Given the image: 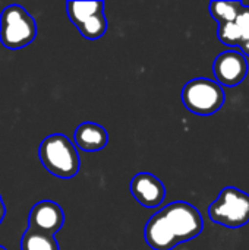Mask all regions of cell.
<instances>
[{"mask_svg":"<svg viewBox=\"0 0 249 250\" xmlns=\"http://www.w3.org/2000/svg\"><path fill=\"white\" fill-rule=\"evenodd\" d=\"M201 212L188 202H172L156 212L144 229L147 245L153 250H173L203 233Z\"/></svg>","mask_w":249,"mask_h":250,"instance_id":"obj_1","label":"cell"},{"mask_svg":"<svg viewBox=\"0 0 249 250\" xmlns=\"http://www.w3.org/2000/svg\"><path fill=\"white\" fill-rule=\"evenodd\" d=\"M38 158L43 167L57 179H73L81 167L75 144L62 133L48 135L41 141Z\"/></svg>","mask_w":249,"mask_h":250,"instance_id":"obj_2","label":"cell"},{"mask_svg":"<svg viewBox=\"0 0 249 250\" xmlns=\"http://www.w3.org/2000/svg\"><path fill=\"white\" fill-rule=\"evenodd\" d=\"M34 18L19 4H9L0 13V42L7 50H21L37 37Z\"/></svg>","mask_w":249,"mask_h":250,"instance_id":"obj_3","label":"cell"},{"mask_svg":"<svg viewBox=\"0 0 249 250\" xmlns=\"http://www.w3.org/2000/svg\"><path fill=\"white\" fill-rule=\"evenodd\" d=\"M208 217L214 224L226 229H241L249 223V195L227 186L208 208Z\"/></svg>","mask_w":249,"mask_h":250,"instance_id":"obj_4","label":"cell"},{"mask_svg":"<svg viewBox=\"0 0 249 250\" xmlns=\"http://www.w3.org/2000/svg\"><path fill=\"white\" fill-rule=\"evenodd\" d=\"M226 95L223 88L208 78H195L185 83L182 89V101L186 110L198 116H210L217 113L225 104Z\"/></svg>","mask_w":249,"mask_h":250,"instance_id":"obj_5","label":"cell"},{"mask_svg":"<svg viewBox=\"0 0 249 250\" xmlns=\"http://www.w3.org/2000/svg\"><path fill=\"white\" fill-rule=\"evenodd\" d=\"M66 13L79 34L87 40H98L107 31L103 1H68Z\"/></svg>","mask_w":249,"mask_h":250,"instance_id":"obj_6","label":"cell"},{"mask_svg":"<svg viewBox=\"0 0 249 250\" xmlns=\"http://www.w3.org/2000/svg\"><path fill=\"white\" fill-rule=\"evenodd\" d=\"M249 66L247 57L241 51L227 50L219 54L213 63V73L216 82L223 88H235L242 83L248 75Z\"/></svg>","mask_w":249,"mask_h":250,"instance_id":"obj_7","label":"cell"},{"mask_svg":"<svg viewBox=\"0 0 249 250\" xmlns=\"http://www.w3.org/2000/svg\"><path fill=\"white\" fill-rule=\"evenodd\" d=\"M63 224H65L63 209L59 204L53 201L37 202L29 211V217H28L29 230L54 236L63 227Z\"/></svg>","mask_w":249,"mask_h":250,"instance_id":"obj_8","label":"cell"},{"mask_svg":"<svg viewBox=\"0 0 249 250\" xmlns=\"http://www.w3.org/2000/svg\"><path fill=\"white\" fill-rule=\"evenodd\" d=\"M129 190L136 202L145 208H157L166 198L163 182L151 173H138L129 185Z\"/></svg>","mask_w":249,"mask_h":250,"instance_id":"obj_9","label":"cell"},{"mask_svg":"<svg viewBox=\"0 0 249 250\" xmlns=\"http://www.w3.org/2000/svg\"><path fill=\"white\" fill-rule=\"evenodd\" d=\"M217 38L229 47H241L249 40V6L244 4L233 22L217 26Z\"/></svg>","mask_w":249,"mask_h":250,"instance_id":"obj_10","label":"cell"},{"mask_svg":"<svg viewBox=\"0 0 249 250\" xmlns=\"http://www.w3.org/2000/svg\"><path fill=\"white\" fill-rule=\"evenodd\" d=\"M73 141L79 149L85 152H97L109 144V133L103 126L92 122H85L76 127Z\"/></svg>","mask_w":249,"mask_h":250,"instance_id":"obj_11","label":"cell"},{"mask_svg":"<svg viewBox=\"0 0 249 250\" xmlns=\"http://www.w3.org/2000/svg\"><path fill=\"white\" fill-rule=\"evenodd\" d=\"M21 250H60L54 236L26 229L21 237Z\"/></svg>","mask_w":249,"mask_h":250,"instance_id":"obj_12","label":"cell"},{"mask_svg":"<svg viewBox=\"0 0 249 250\" xmlns=\"http://www.w3.org/2000/svg\"><path fill=\"white\" fill-rule=\"evenodd\" d=\"M244 7L242 1H211L210 13L219 25L233 22Z\"/></svg>","mask_w":249,"mask_h":250,"instance_id":"obj_13","label":"cell"},{"mask_svg":"<svg viewBox=\"0 0 249 250\" xmlns=\"http://www.w3.org/2000/svg\"><path fill=\"white\" fill-rule=\"evenodd\" d=\"M4 215H6V207H4V202H3L1 195H0V224L4 220Z\"/></svg>","mask_w":249,"mask_h":250,"instance_id":"obj_14","label":"cell"},{"mask_svg":"<svg viewBox=\"0 0 249 250\" xmlns=\"http://www.w3.org/2000/svg\"><path fill=\"white\" fill-rule=\"evenodd\" d=\"M239 48H241V53H242L245 57H249V40L247 42H244Z\"/></svg>","mask_w":249,"mask_h":250,"instance_id":"obj_15","label":"cell"},{"mask_svg":"<svg viewBox=\"0 0 249 250\" xmlns=\"http://www.w3.org/2000/svg\"><path fill=\"white\" fill-rule=\"evenodd\" d=\"M0 250H6V248H3V246H0Z\"/></svg>","mask_w":249,"mask_h":250,"instance_id":"obj_16","label":"cell"}]
</instances>
